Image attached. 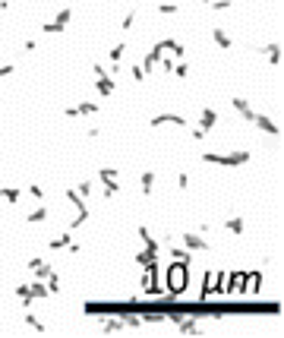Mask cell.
<instances>
[{
	"label": "cell",
	"mask_w": 284,
	"mask_h": 338,
	"mask_svg": "<svg viewBox=\"0 0 284 338\" xmlns=\"http://www.w3.org/2000/svg\"><path fill=\"white\" fill-rule=\"evenodd\" d=\"M129 73H133V79H136V83H142V79H149L146 73H142V66H139V63H136L133 70H129Z\"/></svg>",
	"instance_id": "ab89813d"
},
{
	"label": "cell",
	"mask_w": 284,
	"mask_h": 338,
	"mask_svg": "<svg viewBox=\"0 0 284 338\" xmlns=\"http://www.w3.org/2000/svg\"><path fill=\"white\" fill-rule=\"evenodd\" d=\"M161 48H164V51H171V54L177 57V60H183V54H186L183 41H174V38H164V41H161Z\"/></svg>",
	"instance_id": "7c38bea8"
},
{
	"label": "cell",
	"mask_w": 284,
	"mask_h": 338,
	"mask_svg": "<svg viewBox=\"0 0 284 338\" xmlns=\"http://www.w3.org/2000/svg\"><path fill=\"white\" fill-rule=\"evenodd\" d=\"M22 322H26V325H32L35 332H47V325H44L38 316H32V313H22Z\"/></svg>",
	"instance_id": "603a6c76"
},
{
	"label": "cell",
	"mask_w": 284,
	"mask_h": 338,
	"mask_svg": "<svg viewBox=\"0 0 284 338\" xmlns=\"http://www.w3.org/2000/svg\"><path fill=\"white\" fill-rule=\"evenodd\" d=\"M92 190H95V183H92V180H82V183H79V190H76V193L82 196V199H86V196H89Z\"/></svg>",
	"instance_id": "4dcf8cb0"
},
{
	"label": "cell",
	"mask_w": 284,
	"mask_h": 338,
	"mask_svg": "<svg viewBox=\"0 0 284 338\" xmlns=\"http://www.w3.org/2000/svg\"><path fill=\"white\" fill-rule=\"evenodd\" d=\"M189 136H193L196 143H199V139H205V130H202V126H196V130H189Z\"/></svg>",
	"instance_id": "60d3db41"
},
{
	"label": "cell",
	"mask_w": 284,
	"mask_h": 338,
	"mask_svg": "<svg viewBox=\"0 0 284 338\" xmlns=\"http://www.w3.org/2000/svg\"><path fill=\"white\" fill-rule=\"evenodd\" d=\"M171 73H174V76H177V79H186V76H189V66H186V63H183V60H180V63H177V66H174V70H171Z\"/></svg>",
	"instance_id": "f1b7e54d"
},
{
	"label": "cell",
	"mask_w": 284,
	"mask_h": 338,
	"mask_svg": "<svg viewBox=\"0 0 284 338\" xmlns=\"http://www.w3.org/2000/svg\"><path fill=\"white\" fill-rule=\"evenodd\" d=\"M231 104H234V111H237V114H240V117H243L246 123H253V117H256V111L250 108V101H246V98H240V95H237V98H231Z\"/></svg>",
	"instance_id": "52a82bcc"
},
{
	"label": "cell",
	"mask_w": 284,
	"mask_h": 338,
	"mask_svg": "<svg viewBox=\"0 0 284 338\" xmlns=\"http://www.w3.org/2000/svg\"><path fill=\"white\" fill-rule=\"evenodd\" d=\"M186 291V265L183 262H174L168 275H164V294H171V297H180Z\"/></svg>",
	"instance_id": "6da1fadb"
},
{
	"label": "cell",
	"mask_w": 284,
	"mask_h": 338,
	"mask_svg": "<svg viewBox=\"0 0 284 338\" xmlns=\"http://www.w3.org/2000/svg\"><path fill=\"white\" fill-rule=\"evenodd\" d=\"M208 7L215 10V13H221V10H231V0H211Z\"/></svg>",
	"instance_id": "836d02e7"
},
{
	"label": "cell",
	"mask_w": 284,
	"mask_h": 338,
	"mask_svg": "<svg viewBox=\"0 0 284 338\" xmlns=\"http://www.w3.org/2000/svg\"><path fill=\"white\" fill-rule=\"evenodd\" d=\"M152 190H155V171H142V177H139V193L149 196Z\"/></svg>",
	"instance_id": "8fae6325"
},
{
	"label": "cell",
	"mask_w": 284,
	"mask_h": 338,
	"mask_svg": "<svg viewBox=\"0 0 284 338\" xmlns=\"http://www.w3.org/2000/svg\"><path fill=\"white\" fill-rule=\"evenodd\" d=\"M224 231H231V234L240 237L243 231H246V218H240V215H237V218H228V221H224Z\"/></svg>",
	"instance_id": "4fadbf2b"
},
{
	"label": "cell",
	"mask_w": 284,
	"mask_h": 338,
	"mask_svg": "<svg viewBox=\"0 0 284 338\" xmlns=\"http://www.w3.org/2000/svg\"><path fill=\"white\" fill-rule=\"evenodd\" d=\"M44 218H47V206H38V209H32L26 215V225H41Z\"/></svg>",
	"instance_id": "d6986e66"
},
{
	"label": "cell",
	"mask_w": 284,
	"mask_h": 338,
	"mask_svg": "<svg viewBox=\"0 0 284 338\" xmlns=\"http://www.w3.org/2000/svg\"><path fill=\"white\" fill-rule=\"evenodd\" d=\"M16 73V63H4L0 66V79H7V76H13Z\"/></svg>",
	"instance_id": "74e56055"
},
{
	"label": "cell",
	"mask_w": 284,
	"mask_h": 338,
	"mask_svg": "<svg viewBox=\"0 0 284 338\" xmlns=\"http://www.w3.org/2000/svg\"><path fill=\"white\" fill-rule=\"evenodd\" d=\"M69 19H73V7H63L60 13H57V19H54V22H57V26H63V29H66V22H69Z\"/></svg>",
	"instance_id": "484cf974"
},
{
	"label": "cell",
	"mask_w": 284,
	"mask_h": 338,
	"mask_svg": "<svg viewBox=\"0 0 284 338\" xmlns=\"http://www.w3.org/2000/svg\"><path fill=\"white\" fill-rule=\"evenodd\" d=\"M262 51H265V57H268V63H271V66H278V63H281V44H278V41H275V44H265Z\"/></svg>",
	"instance_id": "e0dca14e"
},
{
	"label": "cell",
	"mask_w": 284,
	"mask_h": 338,
	"mask_svg": "<svg viewBox=\"0 0 284 338\" xmlns=\"http://www.w3.org/2000/svg\"><path fill=\"white\" fill-rule=\"evenodd\" d=\"M92 70H95V89H98L104 98H108V95H114V89H117V86H114V79H111V73H108V70H104L101 63H95Z\"/></svg>",
	"instance_id": "3957f363"
},
{
	"label": "cell",
	"mask_w": 284,
	"mask_h": 338,
	"mask_svg": "<svg viewBox=\"0 0 284 338\" xmlns=\"http://www.w3.org/2000/svg\"><path fill=\"white\" fill-rule=\"evenodd\" d=\"M177 329H180V335H199V319H183L180 316Z\"/></svg>",
	"instance_id": "9a60e30c"
},
{
	"label": "cell",
	"mask_w": 284,
	"mask_h": 338,
	"mask_svg": "<svg viewBox=\"0 0 284 338\" xmlns=\"http://www.w3.org/2000/svg\"><path fill=\"white\" fill-rule=\"evenodd\" d=\"M89 209H79V212H76V218H73V225H69V231H76V228H82V225H86V221H89Z\"/></svg>",
	"instance_id": "d4e9b609"
},
{
	"label": "cell",
	"mask_w": 284,
	"mask_h": 338,
	"mask_svg": "<svg viewBox=\"0 0 284 338\" xmlns=\"http://www.w3.org/2000/svg\"><path fill=\"white\" fill-rule=\"evenodd\" d=\"M69 240H73V231H63V234L60 237H54L51 243H47V247H51V250H66V243Z\"/></svg>",
	"instance_id": "44dd1931"
},
{
	"label": "cell",
	"mask_w": 284,
	"mask_h": 338,
	"mask_svg": "<svg viewBox=\"0 0 284 338\" xmlns=\"http://www.w3.org/2000/svg\"><path fill=\"white\" fill-rule=\"evenodd\" d=\"M117 177H120V174H117L114 168H101V171H98V183H104V180H117Z\"/></svg>",
	"instance_id": "83f0119b"
},
{
	"label": "cell",
	"mask_w": 284,
	"mask_h": 338,
	"mask_svg": "<svg viewBox=\"0 0 284 338\" xmlns=\"http://www.w3.org/2000/svg\"><path fill=\"white\" fill-rule=\"evenodd\" d=\"M101 186H104V196H108V199H114V196L123 193V183H120V180H104Z\"/></svg>",
	"instance_id": "ffe728a7"
},
{
	"label": "cell",
	"mask_w": 284,
	"mask_h": 338,
	"mask_svg": "<svg viewBox=\"0 0 284 338\" xmlns=\"http://www.w3.org/2000/svg\"><path fill=\"white\" fill-rule=\"evenodd\" d=\"M4 199L16 206V202H19V190H16V186H10V190H4Z\"/></svg>",
	"instance_id": "1f68e13d"
},
{
	"label": "cell",
	"mask_w": 284,
	"mask_h": 338,
	"mask_svg": "<svg viewBox=\"0 0 284 338\" xmlns=\"http://www.w3.org/2000/svg\"><path fill=\"white\" fill-rule=\"evenodd\" d=\"M98 329H101V335H114V332H123L126 325H123V316H117V319H104Z\"/></svg>",
	"instance_id": "30bf717a"
},
{
	"label": "cell",
	"mask_w": 284,
	"mask_h": 338,
	"mask_svg": "<svg viewBox=\"0 0 284 338\" xmlns=\"http://www.w3.org/2000/svg\"><path fill=\"white\" fill-rule=\"evenodd\" d=\"M158 13H161V16H174V13H177V4H161Z\"/></svg>",
	"instance_id": "d590c367"
},
{
	"label": "cell",
	"mask_w": 284,
	"mask_h": 338,
	"mask_svg": "<svg viewBox=\"0 0 284 338\" xmlns=\"http://www.w3.org/2000/svg\"><path fill=\"white\" fill-rule=\"evenodd\" d=\"M180 240H183V247H186L189 253H205V250H211L208 240H205L202 234H196V231H183Z\"/></svg>",
	"instance_id": "277c9868"
},
{
	"label": "cell",
	"mask_w": 284,
	"mask_h": 338,
	"mask_svg": "<svg viewBox=\"0 0 284 338\" xmlns=\"http://www.w3.org/2000/svg\"><path fill=\"white\" fill-rule=\"evenodd\" d=\"M164 123L186 126V117H183V114H158V117H152V120H149V126H152V130H158V126H164Z\"/></svg>",
	"instance_id": "8992f818"
},
{
	"label": "cell",
	"mask_w": 284,
	"mask_h": 338,
	"mask_svg": "<svg viewBox=\"0 0 284 338\" xmlns=\"http://www.w3.org/2000/svg\"><path fill=\"white\" fill-rule=\"evenodd\" d=\"M215 123H218V111H215V108H208V104H205V108H202V114H199V126H202V130L208 133Z\"/></svg>",
	"instance_id": "9c48e42d"
},
{
	"label": "cell",
	"mask_w": 284,
	"mask_h": 338,
	"mask_svg": "<svg viewBox=\"0 0 284 338\" xmlns=\"http://www.w3.org/2000/svg\"><path fill=\"white\" fill-rule=\"evenodd\" d=\"M16 297L22 300V307H32V304H35V297H32V288H29V282H22V285L16 288Z\"/></svg>",
	"instance_id": "2e32d148"
},
{
	"label": "cell",
	"mask_w": 284,
	"mask_h": 338,
	"mask_svg": "<svg viewBox=\"0 0 284 338\" xmlns=\"http://www.w3.org/2000/svg\"><path fill=\"white\" fill-rule=\"evenodd\" d=\"M133 22H136V10H129V13L123 16V32H126V29H133Z\"/></svg>",
	"instance_id": "f35d334b"
},
{
	"label": "cell",
	"mask_w": 284,
	"mask_h": 338,
	"mask_svg": "<svg viewBox=\"0 0 284 338\" xmlns=\"http://www.w3.org/2000/svg\"><path fill=\"white\" fill-rule=\"evenodd\" d=\"M41 282H47V291H51V294H60V278H57V272H54V269L47 272Z\"/></svg>",
	"instance_id": "7402d4cb"
},
{
	"label": "cell",
	"mask_w": 284,
	"mask_h": 338,
	"mask_svg": "<svg viewBox=\"0 0 284 338\" xmlns=\"http://www.w3.org/2000/svg\"><path fill=\"white\" fill-rule=\"evenodd\" d=\"M202 161H205V165H221V168H243V165H250V152H231V155L205 152Z\"/></svg>",
	"instance_id": "7a4b0ae2"
},
{
	"label": "cell",
	"mask_w": 284,
	"mask_h": 338,
	"mask_svg": "<svg viewBox=\"0 0 284 338\" xmlns=\"http://www.w3.org/2000/svg\"><path fill=\"white\" fill-rule=\"evenodd\" d=\"M211 41H215V44H218L221 51H228L231 44H234V41H231V35L224 32V29H211Z\"/></svg>",
	"instance_id": "5bb4252c"
},
{
	"label": "cell",
	"mask_w": 284,
	"mask_h": 338,
	"mask_svg": "<svg viewBox=\"0 0 284 338\" xmlns=\"http://www.w3.org/2000/svg\"><path fill=\"white\" fill-rule=\"evenodd\" d=\"M168 316H164V313H146V316H142V325H158V322H164Z\"/></svg>",
	"instance_id": "4316f807"
},
{
	"label": "cell",
	"mask_w": 284,
	"mask_h": 338,
	"mask_svg": "<svg viewBox=\"0 0 284 338\" xmlns=\"http://www.w3.org/2000/svg\"><path fill=\"white\" fill-rule=\"evenodd\" d=\"M29 196H32V199H38V202H41V199H44V190H41L38 183H29Z\"/></svg>",
	"instance_id": "f546056e"
},
{
	"label": "cell",
	"mask_w": 284,
	"mask_h": 338,
	"mask_svg": "<svg viewBox=\"0 0 284 338\" xmlns=\"http://www.w3.org/2000/svg\"><path fill=\"white\" fill-rule=\"evenodd\" d=\"M26 269H29V272L35 275V278H44L47 272H51V269H54V265H51V262H47V259H44V256H32V259L26 262Z\"/></svg>",
	"instance_id": "5b68a950"
},
{
	"label": "cell",
	"mask_w": 284,
	"mask_h": 338,
	"mask_svg": "<svg viewBox=\"0 0 284 338\" xmlns=\"http://www.w3.org/2000/svg\"><path fill=\"white\" fill-rule=\"evenodd\" d=\"M44 35H60L63 32V26H57V22H44V29H41Z\"/></svg>",
	"instance_id": "d6a6232c"
},
{
	"label": "cell",
	"mask_w": 284,
	"mask_h": 338,
	"mask_svg": "<svg viewBox=\"0 0 284 338\" xmlns=\"http://www.w3.org/2000/svg\"><path fill=\"white\" fill-rule=\"evenodd\" d=\"M123 54H126V41H117L114 48H111V54H108V57H111V63H120V60H123Z\"/></svg>",
	"instance_id": "cb8c5ba5"
},
{
	"label": "cell",
	"mask_w": 284,
	"mask_h": 338,
	"mask_svg": "<svg viewBox=\"0 0 284 338\" xmlns=\"http://www.w3.org/2000/svg\"><path fill=\"white\" fill-rule=\"evenodd\" d=\"M177 190H189V174H177Z\"/></svg>",
	"instance_id": "8d00e7d4"
},
{
	"label": "cell",
	"mask_w": 284,
	"mask_h": 338,
	"mask_svg": "<svg viewBox=\"0 0 284 338\" xmlns=\"http://www.w3.org/2000/svg\"><path fill=\"white\" fill-rule=\"evenodd\" d=\"M63 196H66V202H73V209H76V212H79V209H89V202L82 199V196L73 190V186H69V190H63Z\"/></svg>",
	"instance_id": "ac0fdd59"
},
{
	"label": "cell",
	"mask_w": 284,
	"mask_h": 338,
	"mask_svg": "<svg viewBox=\"0 0 284 338\" xmlns=\"http://www.w3.org/2000/svg\"><path fill=\"white\" fill-rule=\"evenodd\" d=\"M123 325H126V329H139V325H142V316H123Z\"/></svg>",
	"instance_id": "e575fe53"
},
{
	"label": "cell",
	"mask_w": 284,
	"mask_h": 338,
	"mask_svg": "<svg viewBox=\"0 0 284 338\" xmlns=\"http://www.w3.org/2000/svg\"><path fill=\"white\" fill-rule=\"evenodd\" d=\"M253 123H256L262 133H268V136H278V133H281V126H278L275 120H271V117H265V114H256V117H253Z\"/></svg>",
	"instance_id": "ba28073f"
}]
</instances>
